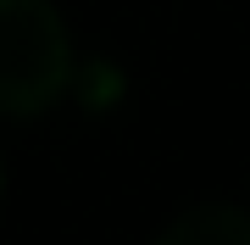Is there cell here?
Masks as SVG:
<instances>
[{
	"mask_svg": "<svg viewBox=\"0 0 250 245\" xmlns=\"http://www.w3.org/2000/svg\"><path fill=\"white\" fill-rule=\"evenodd\" d=\"M72 39L50 0H0V117H34L62 100Z\"/></svg>",
	"mask_w": 250,
	"mask_h": 245,
	"instance_id": "obj_1",
	"label": "cell"
},
{
	"mask_svg": "<svg viewBox=\"0 0 250 245\" xmlns=\"http://www.w3.org/2000/svg\"><path fill=\"white\" fill-rule=\"evenodd\" d=\"M156 245H250V206H233V200L189 206L156 234Z\"/></svg>",
	"mask_w": 250,
	"mask_h": 245,
	"instance_id": "obj_2",
	"label": "cell"
}]
</instances>
